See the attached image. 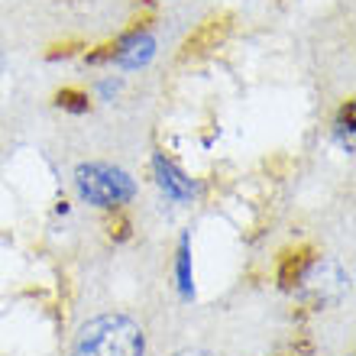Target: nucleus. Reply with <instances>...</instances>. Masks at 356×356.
Segmentation results:
<instances>
[{
    "mask_svg": "<svg viewBox=\"0 0 356 356\" xmlns=\"http://www.w3.org/2000/svg\"><path fill=\"white\" fill-rule=\"evenodd\" d=\"M72 356H143V330L123 314H101L81 327Z\"/></svg>",
    "mask_w": 356,
    "mask_h": 356,
    "instance_id": "f257e3e1",
    "label": "nucleus"
},
{
    "mask_svg": "<svg viewBox=\"0 0 356 356\" xmlns=\"http://www.w3.org/2000/svg\"><path fill=\"white\" fill-rule=\"evenodd\" d=\"M75 185H78V195L85 197L88 204H97V207H104V211H113V207L127 204V201L136 195L133 178L127 175V172L113 169V165H104V162L78 165Z\"/></svg>",
    "mask_w": 356,
    "mask_h": 356,
    "instance_id": "f03ea898",
    "label": "nucleus"
},
{
    "mask_svg": "<svg viewBox=\"0 0 356 356\" xmlns=\"http://www.w3.org/2000/svg\"><path fill=\"white\" fill-rule=\"evenodd\" d=\"M227 36H230V13H214V17L201 19V23L185 36V42H181L178 62L201 58V56H207V52H214Z\"/></svg>",
    "mask_w": 356,
    "mask_h": 356,
    "instance_id": "7ed1b4c3",
    "label": "nucleus"
},
{
    "mask_svg": "<svg viewBox=\"0 0 356 356\" xmlns=\"http://www.w3.org/2000/svg\"><path fill=\"white\" fill-rule=\"evenodd\" d=\"M152 52H156L152 36L143 26H136V29H130L127 36L117 39L113 62H117V65H123V68H140V65H146V62L152 58Z\"/></svg>",
    "mask_w": 356,
    "mask_h": 356,
    "instance_id": "20e7f679",
    "label": "nucleus"
},
{
    "mask_svg": "<svg viewBox=\"0 0 356 356\" xmlns=\"http://www.w3.org/2000/svg\"><path fill=\"white\" fill-rule=\"evenodd\" d=\"M301 282H308V289L314 291L321 301L340 298V295L347 291V275H343V269H340L337 263H330V259H324L321 266H311Z\"/></svg>",
    "mask_w": 356,
    "mask_h": 356,
    "instance_id": "39448f33",
    "label": "nucleus"
},
{
    "mask_svg": "<svg viewBox=\"0 0 356 356\" xmlns=\"http://www.w3.org/2000/svg\"><path fill=\"white\" fill-rule=\"evenodd\" d=\"M156 175H159V185L165 188L175 201H185V197H191V191H195L191 178L181 175V172H178L169 159H165V156H156Z\"/></svg>",
    "mask_w": 356,
    "mask_h": 356,
    "instance_id": "423d86ee",
    "label": "nucleus"
},
{
    "mask_svg": "<svg viewBox=\"0 0 356 356\" xmlns=\"http://www.w3.org/2000/svg\"><path fill=\"white\" fill-rule=\"evenodd\" d=\"M311 250L305 246V250H295V253H285L282 256V266H279V282L282 289H291V285H298L301 279H305V272L311 269Z\"/></svg>",
    "mask_w": 356,
    "mask_h": 356,
    "instance_id": "0eeeda50",
    "label": "nucleus"
},
{
    "mask_svg": "<svg viewBox=\"0 0 356 356\" xmlns=\"http://www.w3.org/2000/svg\"><path fill=\"white\" fill-rule=\"evenodd\" d=\"M56 104L62 111H72V113H88L91 111V101H88L85 91H78V88H62L56 94Z\"/></svg>",
    "mask_w": 356,
    "mask_h": 356,
    "instance_id": "6e6552de",
    "label": "nucleus"
},
{
    "mask_svg": "<svg viewBox=\"0 0 356 356\" xmlns=\"http://www.w3.org/2000/svg\"><path fill=\"white\" fill-rule=\"evenodd\" d=\"M107 236H111L113 243H127V240H130L133 236V224H130V217L123 214L120 207H113V214L107 217Z\"/></svg>",
    "mask_w": 356,
    "mask_h": 356,
    "instance_id": "1a4fd4ad",
    "label": "nucleus"
},
{
    "mask_svg": "<svg viewBox=\"0 0 356 356\" xmlns=\"http://www.w3.org/2000/svg\"><path fill=\"white\" fill-rule=\"evenodd\" d=\"M178 279H181V291L191 295V263H188V243H181V253H178Z\"/></svg>",
    "mask_w": 356,
    "mask_h": 356,
    "instance_id": "9d476101",
    "label": "nucleus"
},
{
    "mask_svg": "<svg viewBox=\"0 0 356 356\" xmlns=\"http://www.w3.org/2000/svg\"><path fill=\"white\" fill-rule=\"evenodd\" d=\"M340 133H347V149H353V101L340 111Z\"/></svg>",
    "mask_w": 356,
    "mask_h": 356,
    "instance_id": "9b49d317",
    "label": "nucleus"
},
{
    "mask_svg": "<svg viewBox=\"0 0 356 356\" xmlns=\"http://www.w3.org/2000/svg\"><path fill=\"white\" fill-rule=\"evenodd\" d=\"M113 49H117V42H107V46H101L97 52H88V65H101V62H113Z\"/></svg>",
    "mask_w": 356,
    "mask_h": 356,
    "instance_id": "f8f14e48",
    "label": "nucleus"
},
{
    "mask_svg": "<svg viewBox=\"0 0 356 356\" xmlns=\"http://www.w3.org/2000/svg\"><path fill=\"white\" fill-rule=\"evenodd\" d=\"M117 91H120V81H104V85H101V94H104V97H113Z\"/></svg>",
    "mask_w": 356,
    "mask_h": 356,
    "instance_id": "ddd939ff",
    "label": "nucleus"
},
{
    "mask_svg": "<svg viewBox=\"0 0 356 356\" xmlns=\"http://www.w3.org/2000/svg\"><path fill=\"white\" fill-rule=\"evenodd\" d=\"M175 356H211V353H204V350H181V353H175Z\"/></svg>",
    "mask_w": 356,
    "mask_h": 356,
    "instance_id": "4468645a",
    "label": "nucleus"
}]
</instances>
